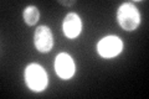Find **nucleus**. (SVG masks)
Wrapping results in <instances>:
<instances>
[{
    "label": "nucleus",
    "instance_id": "4",
    "mask_svg": "<svg viewBox=\"0 0 149 99\" xmlns=\"http://www.w3.org/2000/svg\"><path fill=\"white\" fill-rule=\"evenodd\" d=\"M55 71L61 79H70L76 72L74 61L68 53H58L55 60Z\"/></svg>",
    "mask_w": 149,
    "mask_h": 99
},
{
    "label": "nucleus",
    "instance_id": "7",
    "mask_svg": "<svg viewBox=\"0 0 149 99\" xmlns=\"http://www.w3.org/2000/svg\"><path fill=\"white\" fill-rule=\"evenodd\" d=\"M22 16H24V21L27 24V25L32 26L39 21L40 12L37 10L36 6H27L24 10V12H22Z\"/></svg>",
    "mask_w": 149,
    "mask_h": 99
},
{
    "label": "nucleus",
    "instance_id": "2",
    "mask_svg": "<svg viewBox=\"0 0 149 99\" xmlns=\"http://www.w3.org/2000/svg\"><path fill=\"white\" fill-rule=\"evenodd\" d=\"M117 20L120 27L125 31H134L139 26L141 15L133 3H124L117 11Z\"/></svg>",
    "mask_w": 149,
    "mask_h": 99
},
{
    "label": "nucleus",
    "instance_id": "6",
    "mask_svg": "<svg viewBox=\"0 0 149 99\" xmlns=\"http://www.w3.org/2000/svg\"><path fill=\"white\" fill-rule=\"evenodd\" d=\"M82 30V22L77 14L68 12L63 19L62 22V31L67 39H74L80 35Z\"/></svg>",
    "mask_w": 149,
    "mask_h": 99
},
{
    "label": "nucleus",
    "instance_id": "8",
    "mask_svg": "<svg viewBox=\"0 0 149 99\" xmlns=\"http://www.w3.org/2000/svg\"><path fill=\"white\" fill-rule=\"evenodd\" d=\"M60 4H62V5L68 6V5H73L74 1H60Z\"/></svg>",
    "mask_w": 149,
    "mask_h": 99
},
{
    "label": "nucleus",
    "instance_id": "1",
    "mask_svg": "<svg viewBox=\"0 0 149 99\" xmlns=\"http://www.w3.org/2000/svg\"><path fill=\"white\" fill-rule=\"evenodd\" d=\"M26 86L32 92H42L47 87V73L37 63H31L25 69Z\"/></svg>",
    "mask_w": 149,
    "mask_h": 99
},
{
    "label": "nucleus",
    "instance_id": "3",
    "mask_svg": "<svg viewBox=\"0 0 149 99\" xmlns=\"http://www.w3.org/2000/svg\"><path fill=\"white\" fill-rule=\"evenodd\" d=\"M123 50V42L117 36H107L103 37L97 44V51L101 57L112 58L119 55Z\"/></svg>",
    "mask_w": 149,
    "mask_h": 99
},
{
    "label": "nucleus",
    "instance_id": "5",
    "mask_svg": "<svg viewBox=\"0 0 149 99\" xmlns=\"http://www.w3.org/2000/svg\"><path fill=\"white\" fill-rule=\"evenodd\" d=\"M34 44L36 50H39L42 53L51 51L54 46V36L47 26H39L36 29L34 35Z\"/></svg>",
    "mask_w": 149,
    "mask_h": 99
}]
</instances>
